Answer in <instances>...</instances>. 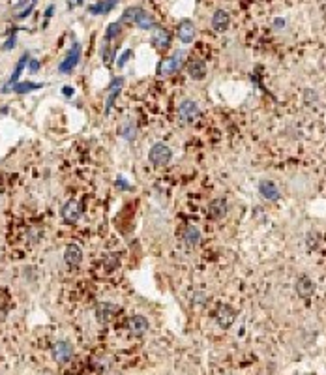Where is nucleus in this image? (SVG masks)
<instances>
[{
	"label": "nucleus",
	"mask_w": 326,
	"mask_h": 375,
	"mask_svg": "<svg viewBox=\"0 0 326 375\" xmlns=\"http://www.w3.org/2000/svg\"><path fill=\"white\" fill-rule=\"evenodd\" d=\"M62 94H64L66 98H71V96H73V88H71V86H64V88H62Z\"/></svg>",
	"instance_id": "nucleus-34"
},
{
	"label": "nucleus",
	"mask_w": 326,
	"mask_h": 375,
	"mask_svg": "<svg viewBox=\"0 0 326 375\" xmlns=\"http://www.w3.org/2000/svg\"><path fill=\"white\" fill-rule=\"evenodd\" d=\"M229 23H231V17L225 9H217L214 15H212V28L216 32H225L229 28Z\"/></svg>",
	"instance_id": "nucleus-14"
},
{
	"label": "nucleus",
	"mask_w": 326,
	"mask_h": 375,
	"mask_svg": "<svg viewBox=\"0 0 326 375\" xmlns=\"http://www.w3.org/2000/svg\"><path fill=\"white\" fill-rule=\"evenodd\" d=\"M103 263H105V270L109 272V270H114L118 266V259H116V255H107Z\"/></svg>",
	"instance_id": "nucleus-27"
},
{
	"label": "nucleus",
	"mask_w": 326,
	"mask_h": 375,
	"mask_svg": "<svg viewBox=\"0 0 326 375\" xmlns=\"http://www.w3.org/2000/svg\"><path fill=\"white\" fill-rule=\"evenodd\" d=\"M116 2H118V0H102V2H98L94 6H90L88 11L94 13V15H98V13H107V11H111V9L116 6Z\"/></svg>",
	"instance_id": "nucleus-21"
},
{
	"label": "nucleus",
	"mask_w": 326,
	"mask_h": 375,
	"mask_svg": "<svg viewBox=\"0 0 326 375\" xmlns=\"http://www.w3.org/2000/svg\"><path fill=\"white\" fill-rule=\"evenodd\" d=\"M259 193L265 199H268V201H277L279 199V189H277V186L272 180H263L259 184Z\"/></svg>",
	"instance_id": "nucleus-15"
},
{
	"label": "nucleus",
	"mask_w": 326,
	"mask_h": 375,
	"mask_svg": "<svg viewBox=\"0 0 326 375\" xmlns=\"http://www.w3.org/2000/svg\"><path fill=\"white\" fill-rule=\"evenodd\" d=\"M141 11H143V9L137 8V6H131V8H128L124 13H122V23H135L137 17L141 15Z\"/></svg>",
	"instance_id": "nucleus-23"
},
{
	"label": "nucleus",
	"mask_w": 326,
	"mask_h": 375,
	"mask_svg": "<svg viewBox=\"0 0 326 375\" xmlns=\"http://www.w3.org/2000/svg\"><path fill=\"white\" fill-rule=\"evenodd\" d=\"M116 312H118V308L114 306V304H111V302H100L98 308H96V315H98L100 321L111 319V315H114Z\"/></svg>",
	"instance_id": "nucleus-18"
},
{
	"label": "nucleus",
	"mask_w": 326,
	"mask_h": 375,
	"mask_svg": "<svg viewBox=\"0 0 326 375\" xmlns=\"http://www.w3.org/2000/svg\"><path fill=\"white\" fill-rule=\"evenodd\" d=\"M313 291H315L313 281L309 280L308 276H300L298 281H296V293H298V297H302V299H309V297L313 295Z\"/></svg>",
	"instance_id": "nucleus-16"
},
{
	"label": "nucleus",
	"mask_w": 326,
	"mask_h": 375,
	"mask_svg": "<svg viewBox=\"0 0 326 375\" xmlns=\"http://www.w3.org/2000/svg\"><path fill=\"white\" fill-rule=\"evenodd\" d=\"M36 2H38V0H30V4H28V6H26V8L23 9V11H21V13H19L17 17H19V19H25V17H28V15H30V13H32V9H34Z\"/></svg>",
	"instance_id": "nucleus-28"
},
{
	"label": "nucleus",
	"mask_w": 326,
	"mask_h": 375,
	"mask_svg": "<svg viewBox=\"0 0 326 375\" xmlns=\"http://www.w3.org/2000/svg\"><path fill=\"white\" fill-rule=\"evenodd\" d=\"M73 357V347L69 345L68 341H56L53 345V358L58 362V364H66L69 362Z\"/></svg>",
	"instance_id": "nucleus-6"
},
{
	"label": "nucleus",
	"mask_w": 326,
	"mask_h": 375,
	"mask_svg": "<svg viewBox=\"0 0 326 375\" xmlns=\"http://www.w3.org/2000/svg\"><path fill=\"white\" fill-rule=\"evenodd\" d=\"M148 158H150V162L154 163V165H158V167H162V165H167V163L171 162L172 158V152L169 146L162 145V143H158V145H154L152 148H150V154H148Z\"/></svg>",
	"instance_id": "nucleus-2"
},
{
	"label": "nucleus",
	"mask_w": 326,
	"mask_h": 375,
	"mask_svg": "<svg viewBox=\"0 0 326 375\" xmlns=\"http://www.w3.org/2000/svg\"><path fill=\"white\" fill-rule=\"evenodd\" d=\"M38 88H42V85H38V83H30V81H25V83H17V85L13 86V92H15V94H26V92H32V90H38Z\"/></svg>",
	"instance_id": "nucleus-24"
},
{
	"label": "nucleus",
	"mask_w": 326,
	"mask_h": 375,
	"mask_svg": "<svg viewBox=\"0 0 326 375\" xmlns=\"http://www.w3.org/2000/svg\"><path fill=\"white\" fill-rule=\"evenodd\" d=\"M79 60H81V45H79V43H73V47L69 49L68 57L60 62L58 71H60V73H69V71H73V68L79 64Z\"/></svg>",
	"instance_id": "nucleus-4"
},
{
	"label": "nucleus",
	"mask_w": 326,
	"mask_h": 375,
	"mask_svg": "<svg viewBox=\"0 0 326 375\" xmlns=\"http://www.w3.org/2000/svg\"><path fill=\"white\" fill-rule=\"evenodd\" d=\"M64 261L69 264V266H77L83 261V250L79 244H68L66 246V251H64Z\"/></svg>",
	"instance_id": "nucleus-11"
},
{
	"label": "nucleus",
	"mask_w": 326,
	"mask_h": 375,
	"mask_svg": "<svg viewBox=\"0 0 326 375\" xmlns=\"http://www.w3.org/2000/svg\"><path fill=\"white\" fill-rule=\"evenodd\" d=\"M199 115H201L199 105L195 102H191V100H184L180 103V107H178V117H180L184 124H195Z\"/></svg>",
	"instance_id": "nucleus-1"
},
{
	"label": "nucleus",
	"mask_w": 326,
	"mask_h": 375,
	"mask_svg": "<svg viewBox=\"0 0 326 375\" xmlns=\"http://www.w3.org/2000/svg\"><path fill=\"white\" fill-rule=\"evenodd\" d=\"M152 45H154L158 51H165V49L171 45V34H169V30H165L163 26H156L154 32H152Z\"/></svg>",
	"instance_id": "nucleus-9"
},
{
	"label": "nucleus",
	"mask_w": 326,
	"mask_h": 375,
	"mask_svg": "<svg viewBox=\"0 0 326 375\" xmlns=\"http://www.w3.org/2000/svg\"><path fill=\"white\" fill-rule=\"evenodd\" d=\"M26 60H28V55H23V57H21V60H19V62H17V66H15V69H13V73H11V77H9L8 85L4 86V92H8V90H9V88H11V86H15V85H17L19 77H21V73H23V69H25Z\"/></svg>",
	"instance_id": "nucleus-19"
},
{
	"label": "nucleus",
	"mask_w": 326,
	"mask_h": 375,
	"mask_svg": "<svg viewBox=\"0 0 326 375\" xmlns=\"http://www.w3.org/2000/svg\"><path fill=\"white\" fill-rule=\"evenodd\" d=\"M182 59H184V51L174 53L172 57L163 60L162 64H160V75H172V73H176L180 69Z\"/></svg>",
	"instance_id": "nucleus-5"
},
{
	"label": "nucleus",
	"mask_w": 326,
	"mask_h": 375,
	"mask_svg": "<svg viewBox=\"0 0 326 375\" xmlns=\"http://www.w3.org/2000/svg\"><path fill=\"white\" fill-rule=\"evenodd\" d=\"M176 36H178V40H180L182 43L193 42V38H195V25H193V21L184 19L180 25H178V28H176Z\"/></svg>",
	"instance_id": "nucleus-10"
},
{
	"label": "nucleus",
	"mask_w": 326,
	"mask_h": 375,
	"mask_svg": "<svg viewBox=\"0 0 326 375\" xmlns=\"http://www.w3.org/2000/svg\"><path fill=\"white\" fill-rule=\"evenodd\" d=\"M25 4H26V0H17V2H15V8H21V6H25Z\"/></svg>",
	"instance_id": "nucleus-37"
},
{
	"label": "nucleus",
	"mask_w": 326,
	"mask_h": 375,
	"mask_svg": "<svg viewBox=\"0 0 326 375\" xmlns=\"http://www.w3.org/2000/svg\"><path fill=\"white\" fill-rule=\"evenodd\" d=\"M122 86H124V77H114L111 83H109V86H107V90H109V98H107V103H105V115H109L112 109V105H114V102H116V98H118V94H120Z\"/></svg>",
	"instance_id": "nucleus-8"
},
{
	"label": "nucleus",
	"mask_w": 326,
	"mask_h": 375,
	"mask_svg": "<svg viewBox=\"0 0 326 375\" xmlns=\"http://www.w3.org/2000/svg\"><path fill=\"white\" fill-rule=\"evenodd\" d=\"M112 59V49L111 47H105V51H103V60H105V64H109Z\"/></svg>",
	"instance_id": "nucleus-32"
},
{
	"label": "nucleus",
	"mask_w": 326,
	"mask_h": 375,
	"mask_svg": "<svg viewBox=\"0 0 326 375\" xmlns=\"http://www.w3.org/2000/svg\"><path fill=\"white\" fill-rule=\"evenodd\" d=\"M129 59H131V51H129V49H126V51H124V55H120V57H118V60H116V66H118V68H122V66H124V64H126Z\"/></svg>",
	"instance_id": "nucleus-29"
},
{
	"label": "nucleus",
	"mask_w": 326,
	"mask_h": 375,
	"mask_svg": "<svg viewBox=\"0 0 326 375\" xmlns=\"http://www.w3.org/2000/svg\"><path fill=\"white\" fill-rule=\"evenodd\" d=\"M81 214H83V201L71 199L62 208V220L66 223H75L81 218Z\"/></svg>",
	"instance_id": "nucleus-3"
},
{
	"label": "nucleus",
	"mask_w": 326,
	"mask_h": 375,
	"mask_svg": "<svg viewBox=\"0 0 326 375\" xmlns=\"http://www.w3.org/2000/svg\"><path fill=\"white\" fill-rule=\"evenodd\" d=\"M182 239H184V242H186L188 246H197L199 240H201V233H199L197 227L188 225L186 231H184V235H182Z\"/></svg>",
	"instance_id": "nucleus-20"
},
{
	"label": "nucleus",
	"mask_w": 326,
	"mask_h": 375,
	"mask_svg": "<svg viewBox=\"0 0 326 375\" xmlns=\"http://www.w3.org/2000/svg\"><path fill=\"white\" fill-rule=\"evenodd\" d=\"M120 30H122V25H120V23H111V25L107 26V32H105V38H107V40H114L116 36L120 34Z\"/></svg>",
	"instance_id": "nucleus-26"
},
{
	"label": "nucleus",
	"mask_w": 326,
	"mask_h": 375,
	"mask_svg": "<svg viewBox=\"0 0 326 375\" xmlns=\"http://www.w3.org/2000/svg\"><path fill=\"white\" fill-rule=\"evenodd\" d=\"M225 214H227V199H223V197L214 199L208 206V216L212 220H221V218H225Z\"/></svg>",
	"instance_id": "nucleus-13"
},
{
	"label": "nucleus",
	"mask_w": 326,
	"mask_h": 375,
	"mask_svg": "<svg viewBox=\"0 0 326 375\" xmlns=\"http://www.w3.org/2000/svg\"><path fill=\"white\" fill-rule=\"evenodd\" d=\"M120 135L124 137V139H128V141H133L135 135H137V129H135L133 124H124L120 128Z\"/></svg>",
	"instance_id": "nucleus-25"
},
{
	"label": "nucleus",
	"mask_w": 326,
	"mask_h": 375,
	"mask_svg": "<svg viewBox=\"0 0 326 375\" xmlns=\"http://www.w3.org/2000/svg\"><path fill=\"white\" fill-rule=\"evenodd\" d=\"M188 73L191 79H195V81H201V79H205L206 77V66L203 60H191L188 64Z\"/></svg>",
	"instance_id": "nucleus-17"
},
{
	"label": "nucleus",
	"mask_w": 326,
	"mask_h": 375,
	"mask_svg": "<svg viewBox=\"0 0 326 375\" xmlns=\"http://www.w3.org/2000/svg\"><path fill=\"white\" fill-rule=\"evenodd\" d=\"M135 25L139 26V28H143V30H148V28H152L154 26V17L148 13V11H141V15L137 17V21H135Z\"/></svg>",
	"instance_id": "nucleus-22"
},
{
	"label": "nucleus",
	"mask_w": 326,
	"mask_h": 375,
	"mask_svg": "<svg viewBox=\"0 0 326 375\" xmlns=\"http://www.w3.org/2000/svg\"><path fill=\"white\" fill-rule=\"evenodd\" d=\"M304 100H306V103L317 102V94L313 92V90H306V92H304Z\"/></svg>",
	"instance_id": "nucleus-30"
},
{
	"label": "nucleus",
	"mask_w": 326,
	"mask_h": 375,
	"mask_svg": "<svg viewBox=\"0 0 326 375\" xmlns=\"http://www.w3.org/2000/svg\"><path fill=\"white\" fill-rule=\"evenodd\" d=\"M53 11H54V8H53V6H49V9L45 11V17H51V15H53Z\"/></svg>",
	"instance_id": "nucleus-36"
},
{
	"label": "nucleus",
	"mask_w": 326,
	"mask_h": 375,
	"mask_svg": "<svg viewBox=\"0 0 326 375\" xmlns=\"http://www.w3.org/2000/svg\"><path fill=\"white\" fill-rule=\"evenodd\" d=\"M28 69H30L32 73H36V71L40 69V62H38V60H30V66H28Z\"/></svg>",
	"instance_id": "nucleus-33"
},
{
	"label": "nucleus",
	"mask_w": 326,
	"mask_h": 375,
	"mask_svg": "<svg viewBox=\"0 0 326 375\" xmlns=\"http://www.w3.org/2000/svg\"><path fill=\"white\" fill-rule=\"evenodd\" d=\"M128 330L133 336H143L148 330V321L143 315H133L128 319Z\"/></svg>",
	"instance_id": "nucleus-12"
},
{
	"label": "nucleus",
	"mask_w": 326,
	"mask_h": 375,
	"mask_svg": "<svg viewBox=\"0 0 326 375\" xmlns=\"http://www.w3.org/2000/svg\"><path fill=\"white\" fill-rule=\"evenodd\" d=\"M118 188H124V189H131V186H128L126 180H118Z\"/></svg>",
	"instance_id": "nucleus-35"
},
{
	"label": "nucleus",
	"mask_w": 326,
	"mask_h": 375,
	"mask_svg": "<svg viewBox=\"0 0 326 375\" xmlns=\"http://www.w3.org/2000/svg\"><path fill=\"white\" fill-rule=\"evenodd\" d=\"M234 319H236V312L231 306H227V304H219L217 306V310H216V321H217V324L221 328H229L234 323Z\"/></svg>",
	"instance_id": "nucleus-7"
},
{
	"label": "nucleus",
	"mask_w": 326,
	"mask_h": 375,
	"mask_svg": "<svg viewBox=\"0 0 326 375\" xmlns=\"http://www.w3.org/2000/svg\"><path fill=\"white\" fill-rule=\"evenodd\" d=\"M13 45H15V36H11L8 42L2 45V49H4V51H11V49H13Z\"/></svg>",
	"instance_id": "nucleus-31"
}]
</instances>
